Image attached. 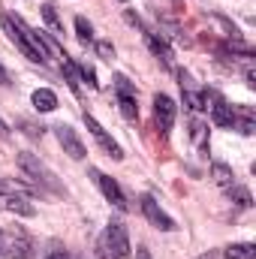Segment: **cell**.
I'll return each mask as SVG.
<instances>
[{
	"label": "cell",
	"mask_w": 256,
	"mask_h": 259,
	"mask_svg": "<svg viewBox=\"0 0 256 259\" xmlns=\"http://www.w3.org/2000/svg\"><path fill=\"white\" fill-rule=\"evenodd\" d=\"M115 88H118V97H136V91H133V84H130L124 75H118L115 78Z\"/></svg>",
	"instance_id": "25"
},
{
	"label": "cell",
	"mask_w": 256,
	"mask_h": 259,
	"mask_svg": "<svg viewBox=\"0 0 256 259\" xmlns=\"http://www.w3.org/2000/svg\"><path fill=\"white\" fill-rule=\"evenodd\" d=\"M33 244L24 232H3L0 229V259H30Z\"/></svg>",
	"instance_id": "4"
},
{
	"label": "cell",
	"mask_w": 256,
	"mask_h": 259,
	"mask_svg": "<svg viewBox=\"0 0 256 259\" xmlns=\"http://www.w3.org/2000/svg\"><path fill=\"white\" fill-rule=\"evenodd\" d=\"M0 84H12V81H9V72H6L3 66H0Z\"/></svg>",
	"instance_id": "31"
},
{
	"label": "cell",
	"mask_w": 256,
	"mask_h": 259,
	"mask_svg": "<svg viewBox=\"0 0 256 259\" xmlns=\"http://www.w3.org/2000/svg\"><path fill=\"white\" fill-rule=\"evenodd\" d=\"M205 97L214 100V106H211V121H214L217 127H235V109H232L226 100H220L214 91H208Z\"/></svg>",
	"instance_id": "10"
},
{
	"label": "cell",
	"mask_w": 256,
	"mask_h": 259,
	"mask_svg": "<svg viewBox=\"0 0 256 259\" xmlns=\"http://www.w3.org/2000/svg\"><path fill=\"white\" fill-rule=\"evenodd\" d=\"M0 24H3L6 36L18 46V52H21L27 61H33V64H46V61H49V52H46V46H42V36L33 33L18 15H0Z\"/></svg>",
	"instance_id": "1"
},
{
	"label": "cell",
	"mask_w": 256,
	"mask_h": 259,
	"mask_svg": "<svg viewBox=\"0 0 256 259\" xmlns=\"http://www.w3.org/2000/svg\"><path fill=\"white\" fill-rule=\"evenodd\" d=\"M199 259H214V256H211V253H202V256H199Z\"/></svg>",
	"instance_id": "33"
},
{
	"label": "cell",
	"mask_w": 256,
	"mask_h": 259,
	"mask_svg": "<svg viewBox=\"0 0 256 259\" xmlns=\"http://www.w3.org/2000/svg\"><path fill=\"white\" fill-rule=\"evenodd\" d=\"M75 36L88 46V42H94V27H91V21L84 18V15H78L75 18Z\"/></svg>",
	"instance_id": "18"
},
{
	"label": "cell",
	"mask_w": 256,
	"mask_h": 259,
	"mask_svg": "<svg viewBox=\"0 0 256 259\" xmlns=\"http://www.w3.org/2000/svg\"><path fill=\"white\" fill-rule=\"evenodd\" d=\"M18 127L24 130L30 139H39V136H42V127H36V124H30V121H18Z\"/></svg>",
	"instance_id": "27"
},
{
	"label": "cell",
	"mask_w": 256,
	"mask_h": 259,
	"mask_svg": "<svg viewBox=\"0 0 256 259\" xmlns=\"http://www.w3.org/2000/svg\"><path fill=\"white\" fill-rule=\"evenodd\" d=\"M235 124L241 127V133H244V136H253V130H256L253 112H250V109H241V121H235Z\"/></svg>",
	"instance_id": "21"
},
{
	"label": "cell",
	"mask_w": 256,
	"mask_h": 259,
	"mask_svg": "<svg viewBox=\"0 0 256 259\" xmlns=\"http://www.w3.org/2000/svg\"><path fill=\"white\" fill-rule=\"evenodd\" d=\"M78 75H81V81H88V88H100V81H97V72H94L88 64L78 66Z\"/></svg>",
	"instance_id": "23"
},
{
	"label": "cell",
	"mask_w": 256,
	"mask_h": 259,
	"mask_svg": "<svg viewBox=\"0 0 256 259\" xmlns=\"http://www.w3.org/2000/svg\"><path fill=\"white\" fill-rule=\"evenodd\" d=\"M130 235H127V226L112 220L100 238V253L103 256H112V259H130Z\"/></svg>",
	"instance_id": "3"
},
{
	"label": "cell",
	"mask_w": 256,
	"mask_h": 259,
	"mask_svg": "<svg viewBox=\"0 0 256 259\" xmlns=\"http://www.w3.org/2000/svg\"><path fill=\"white\" fill-rule=\"evenodd\" d=\"M139 205H142V214L148 217V223H151L154 229H160V232H172V229H175V220L160 208V202H157L151 193L142 196V199H139Z\"/></svg>",
	"instance_id": "5"
},
{
	"label": "cell",
	"mask_w": 256,
	"mask_h": 259,
	"mask_svg": "<svg viewBox=\"0 0 256 259\" xmlns=\"http://www.w3.org/2000/svg\"><path fill=\"white\" fill-rule=\"evenodd\" d=\"M15 193H30V187H24L21 181H9V178H0V196H15Z\"/></svg>",
	"instance_id": "20"
},
{
	"label": "cell",
	"mask_w": 256,
	"mask_h": 259,
	"mask_svg": "<svg viewBox=\"0 0 256 259\" xmlns=\"http://www.w3.org/2000/svg\"><path fill=\"white\" fill-rule=\"evenodd\" d=\"M84 124H88L91 136H94V139L100 142V148H103V151H106V154H109L112 160H124V151L118 148V142H115V139H112V136H109V133H106L103 127H100V121H97L94 115H88V112H84Z\"/></svg>",
	"instance_id": "7"
},
{
	"label": "cell",
	"mask_w": 256,
	"mask_h": 259,
	"mask_svg": "<svg viewBox=\"0 0 256 259\" xmlns=\"http://www.w3.org/2000/svg\"><path fill=\"white\" fill-rule=\"evenodd\" d=\"M18 169L24 172V178H30L39 190H52V193H64V187H61V181H58V175L36 157V154H18Z\"/></svg>",
	"instance_id": "2"
},
{
	"label": "cell",
	"mask_w": 256,
	"mask_h": 259,
	"mask_svg": "<svg viewBox=\"0 0 256 259\" xmlns=\"http://www.w3.org/2000/svg\"><path fill=\"white\" fill-rule=\"evenodd\" d=\"M42 21H46V27L52 30V36H64V24H61V15H58L55 3H46V6H42Z\"/></svg>",
	"instance_id": "14"
},
{
	"label": "cell",
	"mask_w": 256,
	"mask_h": 259,
	"mask_svg": "<svg viewBox=\"0 0 256 259\" xmlns=\"http://www.w3.org/2000/svg\"><path fill=\"white\" fill-rule=\"evenodd\" d=\"M124 18H127L130 24H136V27H142V21H139V15H133V12H124Z\"/></svg>",
	"instance_id": "29"
},
{
	"label": "cell",
	"mask_w": 256,
	"mask_h": 259,
	"mask_svg": "<svg viewBox=\"0 0 256 259\" xmlns=\"http://www.w3.org/2000/svg\"><path fill=\"white\" fill-rule=\"evenodd\" d=\"M118 106H121V115L127 121H136L139 118V106H136V97H118Z\"/></svg>",
	"instance_id": "19"
},
{
	"label": "cell",
	"mask_w": 256,
	"mask_h": 259,
	"mask_svg": "<svg viewBox=\"0 0 256 259\" xmlns=\"http://www.w3.org/2000/svg\"><path fill=\"white\" fill-rule=\"evenodd\" d=\"M229 199H232L238 208H250V205H253V196H250L247 187H235V184H232V187H229Z\"/></svg>",
	"instance_id": "17"
},
{
	"label": "cell",
	"mask_w": 256,
	"mask_h": 259,
	"mask_svg": "<svg viewBox=\"0 0 256 259\" xmlns=\"http://www.w3.org/2000/svg\"><path fill=\"white\" fill-rule=\"evenodd\" d=\"M244 78H247V84H250V88H256V72H253V69H247V72H244Z\"/></svg>",
	"instance_id": "30"
},
{
	"label": "cell",
	"mask_w": 256,
	"mask_h": 259,
	"mask_svg": "<svg viewBox=\"0 0 256 259\" xmlns=\"http://www.w3.org/2000/svg\"><path fill=\"white\" fill-rule=\"evenodd\" d=\"M136 259H151V250L148 247H136Z\"/></svg>",
	"instance_id": "28"
},
{
	"label": "cell",
	"mask_w": 256,
	"mask_h": 259,
	"mask_svg": "<svg viewBox=\"0 0 256 259\" xmlns=\"http://www.w3.org/2000/svg\"><path fill=\"white\" fill-rule=\"evenodd\" d=\"M91 175H94V181L100 184V190H103V196L118 208V211H127V196H124V190L118 187V181L115 178H109V175H103V172H97V169H91Z\"/></svg>",
	"instance_id": "8"
},
{
	"label": "cell",
	"mask_w": 256,
	"mask_h": 259,
	"mask_svg": "<svg viewBox=\"0 0 256 259\" xmlns=\"http://www.w3.org/2000/svg\"><path fill=\"white\" fill-rule=\"evenodd\" d=\"M55 133H58V142H61L64 154H69L72 160H84V157H88V148H84V142L78 139V133H75L72 127L58 124V127H55Z\"/></svg>",
	"instance_id": "6"
},
{
	"label": "cell",
	"mask_w": 256,
	"mask_h": 259,
	"mask_svg": "<svg viewBox=\"0 0 256 259\" xmlns=\"http://www.w3.org/2000/svg\"><path fill=\"white\" fill-rule=\"evenodd\" d=\"M118 3H127V0H118Z\"/></svg>",
	"instance_id": "34"
},
{
	"label": "cell",
	"mask_w": 256,
	"mask_h": 259,
	"mask_svg": "<svg viewBox=\"0 0 256 259\" xmlns=\"http://www.w3.org/2000/svg\"><path fill=\"white\" fill-rule=\"evenodd\" d=\"M211 178H214V184H220V187H226V190H229L235 175H232V169H229L226 163H214V166H211Z\"/></svg>",
	"instance_id": "16"
},
{
	"label": "cell",
	"mask_w": 256,
	"mask_h": 259,
	"mask_svg": "<svg viewBox=\"0 0 256 259\" xmlns=\"http://www.w3.org/2000/svg\"><path fill=\"white\" fill-rule=\"evenodd\" d=\"M175 112H178V106H175L172 97H166V94H157V97H154V118H157V127L163 130V133L172 130Z\"/></svg>",
	"instance_id": "9"
},
{
	"label": "cell",
	"mask_w": 256,
	"mask_h": 259,
	"mask_svg": "<svg viewBox=\"0 0 256 259\" xmlns=\"http://www.w3.org/2000/svg\"><path fill=\"white\" fill-rule=\"evenodd\" d=\"M145 42H148V49L163 61V66H175V55H172V49H169V42L160 36V33H154V30H145Z\"/></svg>",
	"instance_id": "11"
},
{
	"label": "cell",
	"mask_w": 256,
	"mask_h": 259,
	"mask_svg": "<svg viewBox=\"0 0 256 259\" xmlns=\"http://www.w3.org/2000/svg\"><path fill=\"white\" fill-rule=\"evenodd\" d=\"M9 136V127H6V121H0V139H6Z\"/></svg>",
	"instance_id": "32"
},
{
	"label": "cell",
	"mask_w": 256,
	"mask_h": 259,
	"mask_svg": "<svg viewBox=\"0 0 256 259\" xmlns=\"http://www.w3.org/2000/svg\"><path fill=\"white\" fill-rule=\"evenodd\" d=\"M223 256L226 259H256V244H229L226 250H223Z\"/></svg>",
	"instance_id": "15"
},
{
	"label": "cell",
	"mask_w": 256,
	"mask_h": 259,
	"mask_svg": "<svg viewBox=\"0 0 256 259\" xmlns=\"http://www.w3.org/2000/svg\"><path fill=\"white\" fill-rule=\"evenodd\" d=\"M97 55H100L103 61H112V58H115V46H112L109 39H100V42H97Z\"/></svg>",
	"instance_id": "24"
},
{
	"label": "cell",
	"mask_w": 256,
	"mask_h": 259,
	"mask_svg": "<svg viewBox=\"0 0 256 259\" xmlns=\"http://www.w3.org/2000/svg\"><path fill=\"white\" fill-rule=\"evenodd\" d=\"M33 109H36V112H55V109H58V97H55V91H49V88L33 91Z\"/></svg>",
	"instance_id": "12"
},
{
	"label": "cell",
	"mask_w": 256,
	"mask_h": 259,
	"mask_svg": "<svg viewBox=\"0 0 256 259\" xmlns=\"http://www.w3.org/2000/svg\"><path fill=\"white\" fill-rule=\"evenodd\" d=\"M184 106H187V109H193V112H202V109H205V100H202L199 94H193V91H187V88H184Z\"/></svg>",
	"instance_id": "22"
},
{
	"label": "cell",
	"mask_w": 256,
	"mask_h": 259,
	"mask_svg": "<svg viewBox=\"0 0 256 259\" xmlns=\"http://www.w3.org/2000/svg\"><path fill=\"white\" fill-rule=\"evenodd\" d=\"M61 64H64V72H66V78H69V88L78 91V69L69 64V61H61Z\"/></svg>",
	"instance_id": "26"
},
{
	"label": "cell",
	"mask_w": 256,
	"mask_h": 259,
	"mask_svg": "<svg viewBox=\"0 0 256 259\" xmlns=\"http://www.w3.org/2000/svg\"><path fill=\"white\" fill-rule=\"evenodd\" d=\"M6 211H9V214H18V217H33V214H36V208H33L24 196H18V193L6 199Z\"/></svg>",
	"instance_id": "13"
}]
</instances>
